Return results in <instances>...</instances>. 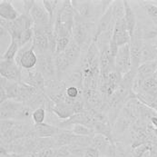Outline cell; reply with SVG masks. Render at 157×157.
<instances>
[{
  "mask_svg": "<svg viewBox=\"0 0 157 157\" xmlns=\"http://www.w3.org/2000/svg\"><path fill=\"white\" fill-rule=\"evenodd\" d=\"M74 25L75 10L72 6V1H61L54 24V31L56 37L72 38Z\"/></svg>",
  "mask_w": 157,
  "mask_h": 157,
  "instance_id": "cell-1",
  "label": "cell"
},
{
  "mask_svg": "<svg viewBox=\"0 0 157 157\" xmlns=\"http://www.w3.org/2000/svg\"><path fill=\"white\" fill-rule=\"evenodd\" d=\"M95 31L96 25L94 22L83 21L75 18L72 38L81 47L83 52H86L91 44L94 42Z\"/></svg>",
  "mask_w": 157,
  "mask_h": 157,
  "instance_id": "cell-2",
  "label": "cell"
},
{
  "mask_svg": "<svg viewBox=\"0 0 157 157\" xmlns=\"http://www.w3.org/2000/svg\"><path fill=\"white\" fill-rule=\"evenodd\" d=\"M34 26V22L30 15L23 13L18 18L14 21H6L1 19V27L5 28L10 35L12 40L17 41L24 31L31 29Z\"/></svg>",
  "mask_w": 157,
  "mask_h": 157,
  "instance_id": "cell-3",
  "label": "cell"
},
{
  "mask_svg": "<svg viewBox=\"0 0 157 157\" xmlns=\"http://www.w3.org/2000/svg\"><path fill=\"white\" fill-rule=\"evenodd\" d=\"M36 69L45 77V81H51L56 79V72L55 66V54L48 51L46 53L37 56Z\"/></svg>",
  "mask_w": 157,
  "mask_h": 157,
  "instance_id": "cell-4",
  "label": "cell"
},
{
  "mask_svg": "<svg viewBox=\"0 0 157 157\" xmlns=\"http://www.w3.org/2000/svg\"><path fill=\"white\" fill-rule=\"evenodd\" d=\"M37 60L38 58L34 51L32 42L21 47L15 58L16 63L24 70H31L36 67Z\"/></svg>",
  "mask_w": 157,
  "mask_h": 157,
  "instance_id": "cell-5",
  "label": "cell"
},
{
  "mask_svg": "<svg viewBox=\"0 0 157 157\" xmlns=\"http://www.w3.org/2000/svg\"><path fill=\"white\" fill-rule=\"evenodd\" d=\"M114 67L116 73L122 77L131 71L132 60H131L130 44L119 46L117 55L115 56Z\"/></svg>",
  "mask_w": 157,
  "mask_h": 157,
  "instance_id": "cell-6",
  "label": "cell"
},
{
  "mask_svg": "<svg viewBox=\"0 0 157 157\" xmlns=\"http://www.w3.org/2000/svg\"><path fill=\"white\" fill-rule=\"evenodd\" d=\"M0 75L9 81L22 82V68L20 67L15 60L0 62Z\"/></svg>",
  "mask_w": 157,
  "mask_h": 157,
  "instance_id": "cell-7",
  "label": "cell"
},
{
  "mask_svg": "<svg viewBox=\"0 0 157 157\" xmlns=\"http://www.w3.org/2000/svg\"><path fill=\"white\" fill-rule=\"evenodd\" d=\"M25 71L26 72V75L25 77H23L22 82L38 91H45V77L36 68H34L31 70H25Z\"/></svg>",
  "mask_w": 157,
  "mask_h": 157,
  "instance_id": "cell-8",
  "label": "cell"
},
{
  "mask_svg": "<svg viewBox=\"0 0 157 157\" xmlns=\"http://www.w3.org/2000/svg\"><path fill=\"white\" fill-rule=\"evenodd\" d=\"M30 17L33 19L34 26H42L51 24L49 14L45 10L43 4H39L38 1H36L33 8L31 9Z\"/></svg>",
  "mask_w": 157,
  "mask_h": 157,
  "instance_id": "cell-9",
  "label": "cell"
},
{
  "mask_svg": "<svg viewBox=\"0 0 157 157\" xmlns=\"http://www.w3.org/2000/svg\"><path fill=\"white\" fill-rule=\"evenodd\" d=\"M20 17L17 10L15 8L11 1L1 0L0 1V17L3 20L14 21Z\"/></svg>",
  "mask_w": 157,
  "mask_h": 157,
  "instance_id": "cell-10",
  "label": "cell"
},
{
  "mask_svg": "<svg viewBox=\"0 0 157 157\" xmlns=\"http://www.w3.org/2000/svg\"><path fill=\"white\" fill-rule=\"evenodd\" d=\"M82 52L83 51H82L81 47L72 38L67 49L64 51V54H65L67 59L69 61V63L71 64V66L74 67V66H75V64L77 62H80L81 56H82Z\"/></svg>",
  "mask_w": 157,
  "mask_h": 157,
  "instance_id": "cell-11",
  "label": "cell"
},
{
  "mask_svg": "<svg viewBox=\"0 0 157 157\" xmlns=\"http://www.w3.org/2000/svg\"><path fill=\"white\" fill-rule=\"evenodd\" d=\"M34 131L38 138H50L58 134L60 128L54 124L43 123L39 124H34Z\"/></svg>",
  "mask_w": 157,
  "mask_h": 157,
  "instance_id": "cell-12",
  "label": "cell"
},
{
  "mask_svg": "<svg viewBox=\"0 0 157 157\" xmlns=\"http://www.w3.org/2000/svg\"><path fill=\"white\" fill-rule=\"evenodd\" d=\"M123 4H124V20L126 23L128 32L132 37L134 36V33L137 25L136 16H135L134 9L129 4V1H123Z\"/></svg>",
  "mask_w": 157,
  "mask_h": 157,
  "instance_id": "cell-13",
  "label": "cell"
},
{
  "mask_svg": "<svg viewBox=\"0 0 157 157\" xmlns=\"http://www.w3.org/2000/svg\"><path fill=\"white\" fill-rule=\"evenodd\" d=\"M48 112L56 115L57 118L60 119V121H61V119H62V121L69 119L71 116H73L75 114V111H74L72 105H68L67 104L54 105Z\"/></svg>",
  "mask_w": 157,
  "mask_h": 157,
  "instance_id": "cell-14",
  "label": "cell"
},
{
  "mask_svg": "<svg viewBox=\"0 0 157 157\" xmlns=\"http://www.w3.org/2000/svg\"><path fill=\"white\" fill-rule=\"evenodd\" d=\"M60 2L61 1H57V0H43L42 1V4L45 6V10L49 14L50 23L53 25H54L55 21H56V17L57 9H58V6L60 5Z\"/></svg>",
  "mask_w": 157,
  "mask_h": 157,
  "instance_id": "cell-15",
  "label": "cell"
},
{
  "mask_svg": "<svg viewBox=\"0 0 157 157\" xmlns=\"http://www.w3.org/2000/svg\"><path fill=\"white\" fill-rule=\"evenodd\" d=\"M19 49H20V46L18 45V43L17 41H15V40H11L10 44L8 45L6 50L5 51V53L2 54L1 60H5V61H13V60H15Z\"/></svg>",
  "mask_w": 157,
  "mask_h": 157,
  "instance_id": "cell-16",
  "label": "cell"
},
{
  "mask_svg": "<svg viewBox=\"0 0 157 157\" xmlns=\"http://www.w3.org/2000/svg\"><path fill=\"white\" fill-rule=\"evenodd\" d=\"M140 91H143L153 97H157V80H155L153 76L144 80L142 84Z\"/></svg>",
  "mask_w": 157,
  "mask_h": 157,
  "instance_id": "cell-17",
  "label": "cell"
},
{
  "mask_svg": "<svg viewBox=\"0 0 157 157\" xmlns=\"http://www.w3.org/2000/svg\"><path fill=\"white\" fill-rule=\"evenodd\" d=\"M137 3H139L143 8L144 9V11L146 12V14L148 15V17L154 21L155 23L157 22V5L152 4L151 2H147V1H138Z\"/></svg>",
  "mask_w": 157,
  "mask_h": 157,
  "instance_id": "cell-18",
  "label": "cell"
},
{
  "mask_svg": "<svg viewBox=\"0 0 157 157\" xmlns=\"http://www.w3.org/2000/svg\"><path fill=\"white\" fill-rule=\"evenodd\" d=\"M70 131L74 135H79V136H90V137H93V136L95 135L93 129H91V128L86 126V125H83V124H75V125H74L73 129L70 130Z\"/></svg>",
  "mask_w": 157,
  "mask_h": 157,
  "instance_id": "cell-19",
  "label": "cell"
},
{
  "mask_svg": "<svg viewBox=\"0 0 157 157\" xmlns=\"http://www.w3.org/2000/svg\"><path fill=\"white\" fill-rule=\"evenodd\" d=\"M33 36H34V30H33V28L27 29V30L23 32L17 42L18 43V45H19L20 48H21V47L25 46V45L31 43L32 40H33Z\"/></svg>",
  "mask_w": 157,
  "mask_h": 157,
  "instance_id": "cell-20",
  "label": "cell"
},
{
  "mask_svg": "<svg viewBox=\"0 0 157 157\" xmlns=\"http://www.w3.org/2000/svg\"><path fill=\"white\" fill-rule=\"evenodd\" d=\"M45 110L44 107H40L36 109L33 114H32V119L34 122V124H43L45 119Z\"/></svg>",
  "mask_w": 157,
  "mask_h": 157,
  "instance_id": "cell-21",
  "label": "cell"
},
{
  "mask_svg": "<svg viewBox=\"0 0 157 157\" xmlns=\"http://www.w3.org/2000/svg\"><path fill=\"white\" fill-rule=\"evenodd\" d=\"M72 38L70 37H58L56 41V54L64 52L69 45Z\"/></svg>",
  "mask_w": 157,
  "mask_h": 157,
  "instance_id": "cell-22",
  "label": "cell"
},
{
  "mask_svg": "<svg viewBox=\"0 0 157 157\" xmlns=\"http://www.w3.org/2000/svg\"><path fill=\"white\" fill-rule=\"evenodd\" d=\"M66 94L70 99L76 100L83 94V91L77 88L76 86H68L66 90Z\"/></svg>",
  "mask_w": 157,
  "mask_h": 157,
  "instance_id": "cell-23",
  "label": "cell"
},
{
  "mask_svg": "<svg viewBox=\"0 0 157 157\" xmlns=\"http://www.w3.org/2000/svg\"><path fill=\"white\" fill-rule=\"evenodd\" d=\"M100 155H101V154L98 150H96L93 147H88L86 149L83 157H100Z\"/></svg>",
  "mask_w": 157,
  "mask_h": 157,
  "instance_id": "cell-24",
  "label": "cell"
},
{
  "mask_svg": "<svg viewBox=\"0 0 157 157\" xmlns=\"http://www.w3.org/2000/svg\"><path fill=\"white\" fill-rule=\"evenodd\" d=\"M22 2L23 6H24V13L30 15V11L33 8L36 1H34V0H25V1H22Z\"/></svg>",
  "mask_w": 157,
  "mask_h": 157,
  "instance_id": "cell-25",
  "label": "cell"
},
{
  "mask_svg": "<svg viewBox=\"0 0 157 157\" xmlns=\"http://www.w3.org/2000/svg\"><path fill=\"white\" fill-rule=\"evenodd\" d=\"M153 77H154V78H155V80H157V71L155 72V75H153Z\"/></svg>",
  "mask_w": 157,
  "mask_h": 157,
  "instance_id": "cell-26",
  "label": "cell"
}]
</instances>
